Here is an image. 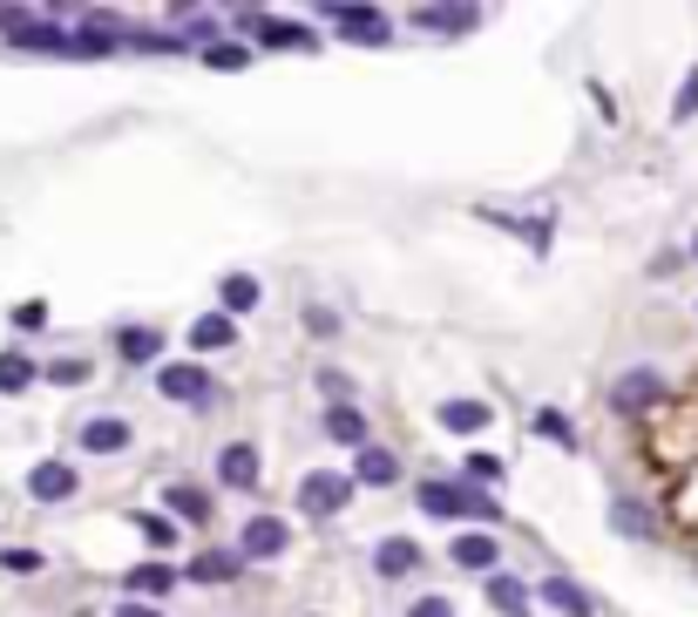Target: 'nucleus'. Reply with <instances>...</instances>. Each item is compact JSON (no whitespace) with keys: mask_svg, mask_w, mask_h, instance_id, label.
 Here are the masks:
<instances>
[{"mask_svg":"<svg viewBox=\"0 0 698 617\" xmlns=\"http://www.w3.org/2000/svg\"><path fill=\"white\" fill-rule=\"evenodd\" d=\"M217 292H224V319H238V313H251V305L264 299V285H258L251 272H230V279L217 285Z\"/></svg>","mask_w":698,"mask_h":617,"instance_id":"obj_15","label":"nucleus"},{"mask_svg":"<svg viewBox=\"0 0 698 617\" xmlns=\"http://www.w3.org/2000/svg\"><path fill=\"white\" fill-rule=\"evenodd\" d=\"M542 604H556L563 617H590V591L570 584V576H550V584H542Z\"/></svg>","mask_w":698,"mask_h":617,"instance_id":"obj_17","label":"nucleus"},{"mask_svg":"<svg viewBox=\"0 0 698 617\" xmlns=\"http://www.w3.org/2000/svg\"><path fill=\"white\" fill-rule=\"evenodd\" d=\"M488 604L502 617H529V584L522 576H488Z\"/></svg>","mask_w":698,"mask_h":617,"instance_id":"obj_16","label":"nucleus"},{"mask_svg":"<svg viewBox=\"0 0 698 617\" xmlns=\"http://www.w3.org/2000/svg\"><path fill=\"white\" fill-rule=\"evenodd\" d=\"M238 557H230V550H204L198 563H183V576H190V584H238Z\"/></svg>","mask_w":698,"mask_h":617,"instance_id":"obj_10","label":"nucleus"},{"mask_svg":"<svg viewBox=\"0 0 698 617\" xmlns=\"http://www.w3.org/2000/svg\"><path fill=\"white\" fill-rule=\"evenodd\" d=\"M333 21H339V34H346V42H386V21H380L373 8H339Z\"/></svg>","mask_w":698,"mask_h":617,"instance_id":"obj_14","label":"nucleus"},{"mask_svg":"<svg viewBox=\"0 0 698 617\" xmlns=\"http://www.w3.org/2000/svg\"><path fill=\"white\" fill-rule=\"evenodd\" d=\"M373 563H380V576H407L420 563V543H414V536H386V543L373 550Z\"/></svg>","mask_w":698,"mask_h":617,"instance_id":"obj_13","label":"nucleus"},{"mask_svg":"<svg viewBox=\"0 0 698 617\" xmlns=\"http://www.w3.org/2000/svg\"><path fill=\"white\" fill-rule=\"evenodd\" d=\"M441 428L448 435H482L488 428V401H441Z\"/></svg>","mask_w":698,"mask_h":617,"instance_id":"obj_11","label":"nucleus"},{"mask_svg":"<svg viewBox=\"0 0 698 617\" xmlns=\"http://www.w3.org/2000/svg\"><path fill=\"white\" fill-rule=\"evenodd\" d=\"M610 529H617V536H631V529L644 536V529H651V516H644L638 503H617V516H610Z\"/></svg>","mask_w":698,"mask_h":617,"instance_id":"obj_26","label":"nucleus"},{"mask_svg":"<svg viewBox=\"0 0 698 617\" xmlns=\"http://www.w3.org/2000/svg\"><path fill=\"white\" fill-rule=\"evenodd\" d=\"M115 617H164V610H157V604H136V597H130V604L115 610Z\"/></svg>","mask_w":698,"mask_h":617,"instance_id":"obj_35","label":"nucleus"},{"mask_svg":"<svg viewBox=\"0 0 698 617\" xmlns=\"http://www.w3.org/2000/svg\"><path fill=\"white\" fill-rule=\"evenodd\" d=\"M285 543H292V529L279 516H251L245 523V557H279Z\"/></svg>","mask_w":698,"mask_h":617,"instance_id":"obj_9","label":"nucleus"},{"mask_svg":"<svg viewBox=\"0 0 698 617\" xmlns=\"http://www.w3.org/2000/svg\"><path fill=\"white\" fill-rule=\"evenodd\" d=\"M82 448H89V455H115V448H130V420H115V414L89 420V428H82Z\"/></svg>","mask_w":698,"mask_h":617,"instance_id":"obj_12","label":"nucleus"},{"mask_svg":"<svg viewBox=\"0 0 698 617\" xmlns=\"http://www.w3.org/2000/svg\"><path fill=\"white\" fill-rule=\"evenodd\" d=\"M657 394H665V380H657V373H624V380H617V388H610V407L638 414V407H651Z\"/></svg>","mask_w":698,"mask_h":617,"instance_id":"obj_8","label":"nucleus"},{"mask_svg":"<svg viewBox=\"0 0 698 617\" xmlns=\"http://www.w3.org/2000/svg\"><path fill=\"white\" fill-rule=\"evenodd\" d=\"M672 115H678V123H691V115H698V68H691V82L678 89V102H672Z\"/></svg>","mask_w":698,"mask_h":617,"instance_id":"obj_29","label":"nucleus"},{"mask_svg":"<svg viewBox=\"0 0 698 617\" xmlns=\"http://www.w3.org/2000/svg\"><path fill=\"white\" fill-rule=\"evenodd\" d=\"M34 380V360L27 354H0V394H21Z\"/></svg>","mask_w":698,"mask_h":617,"instance_id":"obj_25","label":"nucleus"},{"mask_svg":"<svg viewBox=\"0 0 698 617\" xmlns=\"http://www.w3.org/2000/svg\"><path fill=\"white\" fill-rule=\"evenodd\" d=\"M136 523H143V536H149L157 550H164V543H177V523H170V516H149V509H143Z\"/></svg>","mask_w":698,"mask_h":617,"instance_id":"obj_28","label":"nucleus"},{"mask_svg":"<svg viewBox=\"0 0 698 617\" xmlns=\"http://www.w3.org/2000/svg\"><path fill=\"white\" fill-rule=\"evenodd\" d=\"M454 563L461 570H495L502 557H495V536H461V543H454Z\"/></svg>","mask_w":698,"mask_h":617,"instance_id":"obj_22","label":"nucleus"},{"mask_svg":"<svg viewBox=\"0 0 698 617\" xmlns=\"http://www.w3.org/2000/svg\"><path fill=\"white\" fill-rule=\"evenodd\" d=\"M238 339V326H230L224 313H198V326H190V346H198V354H217V346H230Z\"/></svg>","mask_w":698,"mask_h":617,"instance_id":"obj_18","label":"nucleus"},{"mask_svg":"<svg viewBox=\"0 0 698 617\" xmlns=\"http://www.w3.org/2000/svg\"><path fill=\"white\" fill-rule=\"evenodd\" d=\"M164 503H170L183 523H211V495H204V489H190V482H170Z\"/></svg>","mask_w":698,"mask_h":617,"instance_id":"obj_20","label":"nucleus"},{"mask_svg":"<svg viewBox=\"0 0 698 617\" xmlns=\"http://www.w3.org/2000/svg\"><path fill=\"white\" fill-rule=\"evenodd\" d=\"M326 435H333V441L367 448V414H360V407H333V414H326Z\"/></svg>","mask_w":698,"mask_h":617,"instance_id":"obj_21","label":"nucleus"},{"mask_svg":"<svg viewBox=\"0 0 698 617\" xmlns=\"http://www.w3.org/2000/svg\"><path fill=\"white\" fill-rule=\"evenodd\" d=\"M691 251H698V238H691Z\"/></svg>","mask_w":698,"mask_h":617,"instance_id":"obj_36","label":"nucleus"},{"mask_svg":"<svg viewBox=\"0 0 698 617\" xmlns=\"http://www.w3.org/2000/svg\"><path fill=\"white\" fill-rule=\"evenodd\" d=\"M82 373H89L82 360H55V367H48V380H61V388H68V380H82Z\"/></svg>","mask_w":698,"mask_h":617,"instance_id":"obj_33","label":"nucleus"},{"mask_svg":"<svg viewBox=\"0 0 698 617\" xmlns=\"http://www.w3.org/2000/svg\"><path fill=\"white\" fill-rule=\"evenodd\" d=\"M27 495H34V503H68V495H75V469H68V461H42V469L27 475Z\"/></svg>","mask_w":698,"mask_h":617,"instance_id":"obj_6","label":"nucleus"},{"mask_svg":"<svg viewBox=\"0 0 698 617\" xmlns=\"http://www.w3.org/2000/svg\"><path fill=\"white\" fill-rule=\"evenodd\" d=\"M407 617H454V604H448V597H420Z\"/></svg>","mask_w":698,"mask_h":617,"instance_id":"obj_32","label":"nucleus"},{"mask_svg":"<svg viewBox=\"0 0 698 617\" xmlns=\"http://www.w3.org/2000/svg\"><path fill=\"white\" fill-rule=\"evenodd\" d=\"M157 388H164V401H177V407H211V401H217L211 373H204L198 360H170V367L157 373Z\"/></svg>","mask_w":698,"mask_h":617,"instance_id":"obj_2","label":"nucleus"},{"mask_svg":"<svg viewBox=\"0 0 698 617\" xmlns=\"http://www.w3.org/2000/svg\"><path fill=\"white\" fill-rule=\"evenodd\" d=\"M170 584H177V570H170V563H143V570H130V591H136V604H143V597L157 604Z\"/></svg>","mask_w":698,"mask_h":617,"instance_id":"obj_19","label":"nucleus"},{"mask_svg":"<svg viewBox=\"0 0 698 617\" xmlns=\"http://www.w3.org/2000/svg\"><path fill=\"white\" fill-rule=\"evenodd\" d=\"M217 475H224V489H258L264 461H258V448H251V441H230V448L217 455Z\"/></svg>","mask_w":698,"mask_h":617,"instance_id":"obj_5","label":"nucleus"},{"mask_svg":"<svg viewBox=\"0 0 698 617\" xmlns=\"http://www.w3.org/2000/svg\"><path fill=\"white\" fill-rule=\"evenodd\" d=\"M42 563H48L42 550H8V557H0V570H8V576H34Z\"/></svg>","mask_w":698,"mask_h":617,"instance_id":"obj_27","label":"nucleus"},{"mask_svg":"<svg viewBox=\"0 0 698 617\" xmlns=\"http://www.w3.org/2000/svg\"><path fill=\"white\" fill-rule=\"evenodd\" d=\"M346 482H367V489H394V482H401V461L386 455V448H360V455H353V475H346Z\"/></svg>","mask_w":698,"mask_h":617,"instance_id":"obj_7","label":"nucleus"},{"mask_svg":"<svg viewBox=\"0 0 698 617\" xmlns=\"http://www.w3.org/2000/svg\"><path fill=\"white\" fill-rule=\"evenodd\" d=\"M230 27L251 34V42H271V48H305L313 42V27H292V21H271V14H238Z\"/></svg>","mask_w":698,"mask_h":617,"instance_id":"obj_4","label":"nucleus"},{"mask_svg":"<svg viewBox=\"0 0 698 617\" xmlns=\"http://www.w3.org/2000/svg\"><path fill=\"white\" fill-rule=\"evenodd\" d=\"M115 346H123V360L143 367V360H157V346H164V339H157V326H123V339H115Z\"/></svg>","mask_w":698,"mask_h":617,"instance_id":"obj_23","label":"nucleus"},{"mask_svg":"<svg viewBox=\"0 0 698 617\" xmlns=\"http://www.w3.org/2000/svg\"><path fill=\"white\" fill-rule=\"evenodd\" d=\"M469 475H482V482H502V461H495V455H469Z\"/></svg>","mask_w":698,"mask_h":617,"instance_id":"obj_31","label":"nucleus"},{"mask_svg":"<svg viewBox=\"0 0 698 617\" xmlns=\"http://www.w3.org/2000/svg\"><path fill=\"white\" fill-rule=\"evenodd\" d=\"M211 61H217V68H245L251 55H245V48H224V42H217V48H211Z\"/></svg>","mask_w":698,"mask_h":617,"instance_id":"obj_34","label":"nucleus"},{"mask_svg":"<svg viewBox=\"0 0 698 617\" xmlns=\"http://www.w3.org/2000/svg\"><path fill=\"white\" fill-rule=\"evenodd\" d=\"M14 326H27V333H34V326H48V305H42V299H27V305H14Z\"/></svg>","mask_w":698,"mask_h":617,"instance_id":"obj_30","label":"nucleus"},{"mask_svg":"<svg viewBox=\"0 0 698 617\" xmlns=\"http://www.w3.org/2000/svg\"><path fill=\"white\" fill-rule=\"evenodd\" d=\"M414 21H428V27H441V34H461V27H475L482 14H475V8H420Z\"/></svg>","mask_w":698,"mask_h":617,"instance_id":"obj_24","label":"nucleus"},{"mask_svg":"<svg viewBox=\"0 0 698 617\" xmlns=\"http://www.w3.org/2000/svg\"><path fill=\"white\" fill-rule=\"evenodd\" d=\"M346 495H353V482H346V475L313 469V475L299 482V509H305V516H339V509H346Z\"/></svg>","mask_w":698,"mask_h":617,"instance_id":"obj_3","label":"nucleus"},{"mask_svg":"<svg viewBox=\"0 0 698 617\" xmlns=\"http://www.w3.org/2000/svg\"><path fill=\"white\" fill-rule=\"evenodd\" d=\"M420 509H435V516H454V523H502V503L482 489H461V482H420Z\"/></svg>","mask_w":698,"mask_h":617,"instance_id":"obj_1","label":"nucleus"}]
</instances>
